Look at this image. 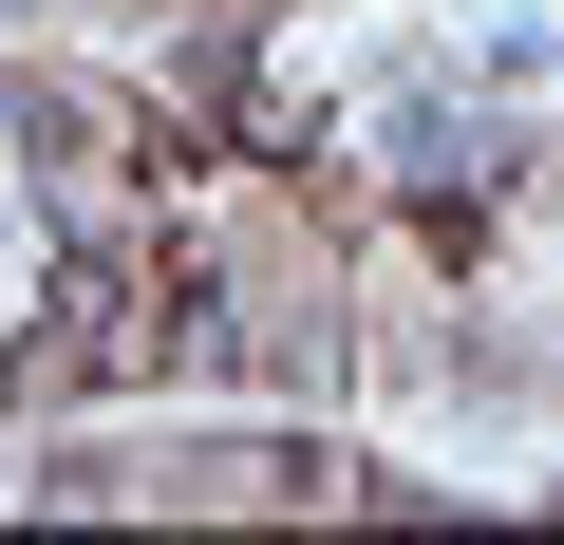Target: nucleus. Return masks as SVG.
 <instances>
[]
</instances>
